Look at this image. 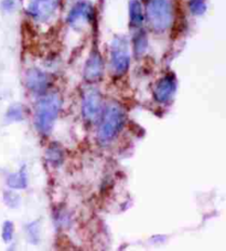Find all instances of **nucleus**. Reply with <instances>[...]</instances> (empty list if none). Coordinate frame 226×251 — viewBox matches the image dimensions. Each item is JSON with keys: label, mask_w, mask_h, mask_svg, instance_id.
Here are the masks:
<instances>
[{"label": "nucleus", "mask_w": 226, "mask_h": 251, "mask_svg": "<svg viewBox=\"0 0 226 251\" xmlns=\"http://www.w3.org/2000/svg\"><path fill=\"white\" fill-rule=\"evenodd\" d=\"M61 101L58 94H49L39 100L34 111V123L41 134H49L58 118Z\"/></svg>", "instance_id": "obj_1"}, {"label": "nucleus", "mask_w": 226, "mask_h": 251, "mask_svg": "<svg viewBox=\"0 0 226 251\" xmlns=\"http://www.w3.org/2000/svg\"><path fill=\"white\" fill-rule=\"evenodd\" d=\"M147 19L155 31L163 32L173 23L171 0H150L147 6Z\"/></svg>", "instance_id": "obj_2"}, {"label": "nucleus", "mask_w": 226, "mask_h": 251, "mask_svg": "<svg viewBox=\"0 0 226 251\" xmlns=\"http://www.w3.org/2000/svg\"><path fill=\"white\" fill-rule=\"evenodd\" d=\"M102 118V123L98 129V138L101 142L107 143L112 141L123 127L125 113L118 104L112 103L106 107L105 112H103Z\"/></svg>", "instance_id": "obj_3"}, {"label": "nucleus", "mask_w": 226, "mask_h": 251, "mask_svg": "<svg viewBox=\"0 0 226 251\" xmlns=\"http://www.w3.org/2000/svg\"><path fill=\"white\" fill-rule=\"evenodd\" d=\"M130 63L127 40L124 37H116L112 43V68L116 75H124Z\"/></svg>", "instance_id": "obj_4"}, {"label": "nucleus", "mask_w": 226, "mask_h": 251, "mask_svg": "<svg viewBox=\"0 0 226 251\" xmlns=\"http://www.w3.org/2000/svg\"><path fill=\"white\" fill-rule=\"evenodd\" d=\"M104 105L102 95L96 89H90L86 91L82 104V112L84 119L90 123H97L102 118Z\"/></svg>", "instance_id": "obj_5"}, {"label": "nucleus", "mask_w": 226, "mask_h": 251, "mask_svg": "<svg viewBox=\"0 0 226 251\" xmlns=\"http://www.w3.org/2000/svg\"><path fill=\"white\" fill-rule=\"evenodd\" d=\"M58 6L59 0H30L28 12L34 20L45 23L55 14Z\"/></svg>", "instance_id": "obj_6"}, {"label": "nucleus", "mask_w": 226, "mask_h": 251, "mask_svg": "<svg viewBox=\"0 0 226 251\" xmlns=\"http://www.w3.org/2000/svg\"><path fill=\"white\" fill-rule=\"evenodd\" d=\"M104 72V62L98 51H93L90 54L84 67V79L89 82H95L101 79Z\"/></svg>", "instance_id": "obj_7"}, {"label": "nucleus", "mask_w": 226, "mask_h": 251, "mask_svg": "<svg viewBox=\"0 0 226 251\" xmlns=\"http://www.w3.org/2000/svg\"><path fill=\"white\" fill-rule=\"evenodd\" d=\"M176 92V80L173 75H166L158 81L155 88V97L157 101L168 102Z\"/></svg>", "instance_id": "obj_8"}, {"label": "nucleus", "mask_w": 226, "mask_h": 251, "mask_svg": "<svg viewBox=\"0 0 226 251\" xmlns=\"http://www.w3.org/2000/svg\"><path fill=\"white\" fill-rule=\"evenodd\" d=\"M93 16V8L89 2H80L72 8L68 16V23L71 25H77L89 21Z\"/></svg>", "instance_id": "obj_9"}, {"label": "nucleus", "mask_w": 226, "mask_h": 251, "mask_svg": "<svg viewBox=\"0 0 226 251\" xmlns=\"http://www.w3.org/2000/svg\"><path fill=\"white\" fill-rule=\"evenodd\" d=\"M25 83L33 92L41 93L47 88L49 77H47L45 72L38 70V69H31V70L27 72V75H25Z\"/></svg>", "instance_id": "obj_10"}, {"label": "nucleus", "mask_w": 226, "mask_h": 251, "mask_svg": "<svg viewBox=\"0 0 226 251\" xmlns=\"http://www.w3.org/2000/svg\"><path fill=\"white\" fill-rule=\"evenodd\" d=\"M142 6L139 0H130L129 2V23L133 28H140L143 23Z\"/></svg>", "instance_id": "obj_11"}, {"label": "nucleus", "mask_w": 226, "mask_h": 251, "mask_svg": "<svg viewBox=\"0 0 226 251\" xmlns=\"http://www.w3.org/2000/svg\"><path fill=\"white\" fill-rule=\"evenodd\" d=\"M189 7L193 15L201 16L206 10V2L205 0H190Z\"/></svg>", "instance_id": "obj_12"}, {"label": "nucleus", "mask_w": 226, "mask_h": 251, "mask_svg": "<svg viewBox=\"0 0 226 251\" xmlns=\"http://www.w3.org/2000/svg\"><path fill=\"white\" fill-rule=\"evenodd\" d=\"M9 186L14 188H24L27 179H25V175L23 173H18V174H14L9 177L8 179Z\"/></svg>", "instance_id": "obj_13"}, {"label": "nucleus", "mask_w": 226, "mask_h": 251, "mask_svg": "<svg viewBox=\"0 0 226 251\" xmlns=\"http://www.w3.org/2000/svg\"><path fill=\"white\" fill-rule=\"evenodd\" d=\"M135 52L136 54H141L145 52L146 48H147V39L145 33L141 32L140 34H137L136 39H135Z\"/></svg>", "instance_id": "obj_14"}, {"label": "nucleus", "mask_w": 226, "mask_h": 251, "mask_svg": "<svg viewBox=\"0 0 226 251\" xmlns=\"http://www.w3.org/2000/svg\"><path fill=\"white\" fill-rule=\"evenodd\" d=\"M12 235H14V226H12L11 223L7 222L5 225H3V229H2L3 240L6 242L10 241L12 239Z\"/></svg>", "instance_id": "obj_15"}, {"label": "nucleus", "mask_w": 226, "mask_h": 251, "mask_svg": "<svg viewBox=\"0 0 226 251\" xmlns=\"http://www.w3.org/2000/svg\"><path fill=\"white\" fill-rule=\"evenodd\" d=\"M49 152H50V158H51V161H52V162H54V161L59 162V161H60V157H61L60 150H58V149H54L53 145H52V146H50Z\"/></svg>", "instance_id": "obj_16"}]
</instances>
